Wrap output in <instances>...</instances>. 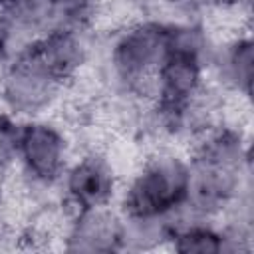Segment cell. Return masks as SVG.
<instances>
[{
    "mask_svg": "<svg viewBox=\"0 0 254 254\" xmlns=\"http://www.w3.org/2000/svg\"><path fill=\"white\" fill-rule=\"evenodd\" d=\"M127 4H131V6H135V8H145V6H149L151 2H155V0H125Z\"/></svg>",
    "mask_w": 254,
    "mask_h": 254,
    "instance_id": "13",
    "label": "cell"
},
{
    "mask_svg": "<svg viewBox=\"0 0 254 254\" xmlns=\"http://www.w3.org/2000/svg\"><path fill=\"white\" fill-rule=\"evenodd\" d=\"M26 42L30 44L34 54L42 60V64L64 85L75 79L91 58L87 32H79V30L50 28L44 34Z\"/></svg>",
    "mask_w": 254,
    "mask_h": 254,
    "instance_id": "8",
    "label": "cell"
},
{
    "mask_svg": "<svg viewBox=\"0 0 254 254\" xmlns=\"http://www.w3.org/2000/svg\"><path fill=\"white\" fill-rule=\"evenodd\" d=\"M44 2H48V4H54V6H56V4H60L62 0H44Z\"/></svg>",
    "mask_w": 254,
    "mask_h": 254,
    "instance_id": "15",
    "label": "cell"
},
{
    "mask_svg": "<svg viewBox=\"0 0 254 254\" xmlns=\"http://www.w3.org/2000/svg\"><path fill=\"white\" fill-rule=\"evenodd\" d=\"M190 183L189 157L173 149L153 153L119 189L125 220H177L185 214Z\"/></svg>",
    "mask_w": 254,
    "mask_h": 254,
    "instance_id": "2",
    "label": "cell"
},
{
    "mask_svg": "<svg viewBox=\"0 0 254 254\" xmlns=\"http://www.w3.org/2000/svg\"><path fill=\"white\" fill-rule=\"evenodd\" d=\"M69 252H119L125 250V218L117 206L71 210L64 232Z\"/></svg>",
    "mask_w": 254,
    "mask_h": 254,
    "instance_id": "7",
    "label": "cell"
},
{
    "mask_svg": "<svg viewBox=\"0 0 254 254\" xmlns=\"http://www.w3.org/2000/svg\"><path fill=\"white\" fill-rule=\"evenodd\" d=\"M69 161V137L60 123L48 115L22 121L16 165L30 185L38 189H52L60 185Z\"/></svg>",
    "mask_w": 254,
    "mask_h": 254,
    "instance_id": "5",
    "label": "cell"
},
{
    "mask_svg": "<svg viewBox=\"0 0 254 254\" xmlns=\"http://www.w3.org/2000/svg\"><path fill=\"white\" fill-rule=\"evenodd\" d=\"M208 73L226 93L248 99L252 91V73H254V44L248 32L236 34L214 46L210 56Z\"/></svg>",
    "mask_w": 254,
    "mask_h": 254,
    "instance_id": "9",
    "label": "cell"
},
{
    "mask_svg": "<svg viewBox=\"0 0 254 254\" xmlns=\"http://www.w3.org/2000/svg\"><path fill=\"white\" fill-rule=\"evenodd\" d=\"M65 204L71 210L109 206L119 196V183L109 159L97 151L71 159L60 181Z\"/></svg>",
    "mask_w": 254,
    "mask_h": 254,
    "instance_id": "6",
    "label": "cell"
},
{
    "mask_svg": "<svg viewBox=\"0 0 254 254\" xmlns=\"http://www.w3.org/2000/svg\"><path fill=\"white\" fill-rule=\"evenodd\" d=\"M167 48V22L141 18L121 28L107 48V69L115 87L129 95H151L155 69Z\"/></svg>",
    "mask_w": 254,
    "mask_h": 254,
    "instance_id": "3",
    "label": "cell"
},
{
    "mask_svg": "<svg viewBox=\"0 0 254 254\" xmlns=\"http://www.w3.org/2000/svg\"><path fill=\"white\" fill-rule=\"evenodd\" d=\"M22 119L0 107V173L16 167Z\"/></svg>",
    "mask_w": 254,
    "mask_h": 254,
    "instance_id": "10",
    "label": "cell"
},
{
    "mask_svg": "<svg viewBox=\"0 0 254 254\" xmlns=\"http://www.w3.org/2000/svg\"><path fill=\"white\" fill-rule=\"evenodd\" d=\"M189 155L190 183L185 212L218 220L250 198V149L234 125H212Z\"/></svg>",
    "mask_w": 254,
    "mask_h": 254,
    "instance_id": "1",
    "label": "cell"
},
{
    "mask_svg": "<svg viewBox=\"0 0 254 254\" xmlns=\"http://www.w3.org/2000/svg\"><path fill=\"white\" fill-rule=\"evenodd\" d=\"M20 48L18 36L10 28V24L0 16V71L6 67V64L14 58L16 50Z\"/></svg>",
    "mask_w": 254,
    "mask_h": 254,
    "instance_id": "12",
    "label": "cell"
},
{
    "mask_svg": "<svg viewBox=\"0 0 254 254\" xmlns=\"http://www.w3.org/2000/svg\"><path fill=\"white\" fill-rule=\"evenodd\" d=\"M64 83L42 64L28 42L0 71V107L18 119L48 115L60 101Z\"/></svg>",
    "mask_w": 254,
    "mask_h": 254,
    "instance_id": "4",
    "label": "cell"
},
{
    "mask_svg": "<svg viewBox=\"0 0 254 254\" xmlns=\"http://www.w3.org/2000/svg\"><path fill=\"white\" fill-rule=\"evenodd\" d=\"M173 12L179 14L181 20H198L202 14L222 8V6H234V0H163Z\"/></svg>",
    "mask_w": 254,
    "mask_h": 254,
    "instance_id": "11",
    "label": "cell"
},
{
    "mask_svg": "<svg viewBox=\"0 0 254 254\" xmlns=\"http://www.w3.org/2000/svg\"><path fill=\"white\" fill-rule=\"evenodd\" d=\"M6 4H8V0H0V12L6 8Z\"/></svg>",
    "mask_w": 254,
    "mask_h": 254,
    "instance_id": "14",
    "label": "cell"
}]
</instances>
